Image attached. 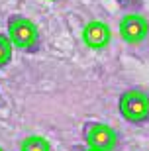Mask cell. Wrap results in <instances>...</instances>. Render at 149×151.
<instances>
[{"label": "cell", "mask_w": 149, "mask_h": 151, "mask_svg": "<svg viewBox=\"0 0 149 151\" xmlns=\"http://www.w3.org/2000/svg\"><path fill=\"white\" fill-rule=\"evenodd\" d=\"M6 29H8V39L16 49L24 51V53H37L41 49V35H39L37 26L26 16L14 14L8 18L6 22Z\"/></svg>", "instance_id": "6da1fadb"}, {"label": "cell", "mask_w": 149, "mask_h": 151, "mask_svg": "<svg viewBox=\"0 0 149 151\" xmlns=\"http://www.w3.org/2000/svg\"><path fill=\"white\" fill-rule=\"evenodd\" d=\"M118 110L130 124H143L149 120V96L139 88H127L120 94Z\"/></svg>", "instance_id": "7a4b0ae2"}, {"label": "cell", "mask_w": 149, "mask_h": 151, "mask_svg": "<svg viewBox=\"0 0 149 151\" xmlns=\"http://www.w3.org/2000/svg\"><path fill=\"white\" fill-rule=\"evenodd\" d=\"M83 139L86 147L96 151H116L118 143H120L118 132L112 126L94 122V120L83 124Z\"/></svg>", "instance_id": "3957f363"}, {"label": "cell", "mask_w": 149, "mask_h": 151, "mask_svg": "<svg viewBox=\"0 0 149 151\" xmlns=\"http://www.w3.org/2000/svg\"><path fill=\"white\" fill-rule=\"evenodd\" d=\"M120 35L130 45L141 43L149 35V22L141 14H126L120 20Z\"/></svg>", "instance_id": "277c9868"}, {"label": "cell", "mask_w": 149, "mask_h": 151, "mask_svg": "<svg viewBox=\"0 0 149 151\" xmlns=\"http://www.w3.org/2000/svg\"><path fill=\"white\" fill-rule=\"evenodd\" d=\"M112 39V29L106 22H100V20H92V22L84 24L83 28V41L89 49L100 51L106 49L110 45Z\"/></svg>", "instance_id": "5b68a950"}, {"label": "cell", "mask_w": 149, "mask_h": 151, "mask_svg": "<svg viewBox=\"0 0 149 151\" xmlns=\"http://www.w3.org/2000/svg\"><path fill=\"white\" fill-rule=\"evenodd\" d=\"M20 151H51V143L43 135H28L20 143Z\"/></svg>", "instance_id": "8992f818"}, {"label": "cell", "mask_w": 149, "mask_h": 151, "mask_svg": "<svg viewBox=\"0 0 149 151\" xmlns=\"http://www.w3.org/2000/svg\"><path fill=\"white\" fill-rule=\"evenodd\" d=\"M12 55H14V45L8 39L6 34H0V69H4L10 65Z\"/></svg>", "instance_id": "52a82bcc"}, {"label": "cell", "mask_w": 149, "mask_h": 151, "mask_svg": "<svg viewBox=\"0 0 149 151\" xmlns=\"http://www.w3.org/2000/svg\"><path fill=\"white\" fill-rule=\"evenodd\" d=\"M83 151H96V149H90V147H86V149H83Z\"/></svg>", "instance_id": "ba28073f"}, {"label": "cell", "mask_w": 149, "mask_h": 151, "mask_svg": "<svg viewBox=\"0 0 149 151\" xmlns=\"http://www.w3.org/2000/svg\"><path fill=\"white\" fill-rule=\"evenodd\" d=\"M116 2H122V4H124V2H127V0H116Z\"/></svg>", "instance_id": "9c48e42d"}, {"label": "cell", "mask_w": 149, "mask_h": 151, "mask_svg": "<svg viewBox=\"0 0 149 151\" xmlns=\"http://www.w3.org/2000/svg\"><path fill=\"white\" fill-rule=\"evenodd\" d=\"M45 2H57V0H45Z\"/></svg>", "instance_id": "30bf717a"}, {"label": "cell", "mask_w": 149, "mask_h": 151, "mask_svg": "<svg viewBox=\"0 0 149 151\" xmlns=\"http://www.w3.org/2000/svg\"><path fill=\"white\" fill-rule=\"evenodd\" d=\"M0 151H6V149H4V147H0Z\"/></svg>", "instance_id": "8fae6325"}, {"label": "cell", "mask_w": 149, "mask_h": 151, "mask_svg": "<svg viewBox=\"0 0 149 151\" xmlns=\"http://www.w3.org/2000/svg\"><path fill=\"white\" fill-rule=\"evenodd\" d=\"M0 100H2V96H0Z\"/></svg>", "instance_id": "7c38bea8"}]
</instances>
